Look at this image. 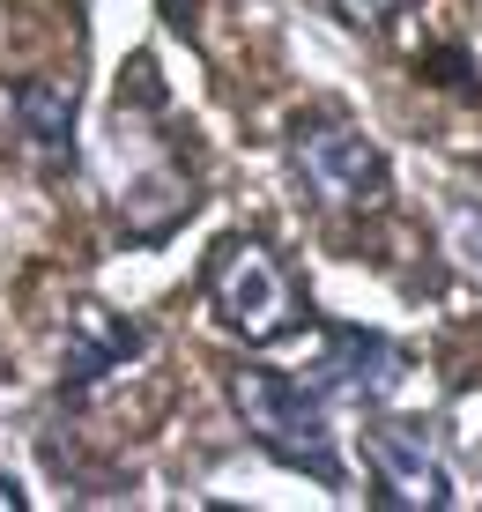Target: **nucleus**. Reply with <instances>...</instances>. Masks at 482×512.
<instances>
[{
	"label": "nucleus",
	"instance_id": "obj_10",
	"mask_svg": "<svg viewBox=\"0 0 482 512\" xmlns=\"http://www.w3.org/2000/svg\"><path fill=\"white\" fill-rule=\"evenodd\" d=\"M445 231H453V260L482 282V201H453V216H445Z\"/></svg>",
	"mask_w": 482,
	"mask_h": 512
},
{
	"label": "nucleus",
	"instance_id": "obj_4",
	"mask_svg": "<svg viewBox=\"0 0 482 512\" xmlns=\"http://www.w3.org/2000/svg\"><path fill=\"white\" fill-rule=\"evenodd\" d=\"M282 164L319 216H379L394 208V164L386 149L334 104H312L282 127Z\"/></svg>",
	"mask_w": 482,
	"mask_h": 512
},
{
	"label": "nucleus",
	"instance_id": "obj_8",
	"mask_svg": "<svg viewBox=\"0 0 482 512\" xmlns=\"http://www.w3.org/2000/svg\"><path fill=\"white\" fill-rule=\"evenodd\" d=\"M141 349H149V327H134L127 312L82 297V305L67 312V334H60V379H52V409H82V401L97 394L119 364H134Z\"/></svg>",
	"mask_w": 482,
	"mask_h": 512
},
{
	"label": "nucleus",
	"instance_id": "obj_9",
	"mask_svg": "<svg viewBox=\"0 0 482 512\" xmlns=\"http://www.w3.org/2000/svg\"><path fill=\"white\" fill-rule=\"evenodd\" d=\"M334 23L356 30V38H394V30L416 15V0H327Z\"/></svg>",
	"mask_w": 482,
	"mask_h": 512
},
{
	"label": "nucleus",
	"instance_id": "obj_2",
	"mask_svg": "<svg viewBox=\"0 0 482 512\" xmlns=\"http://www.w3.org/2000/svg\"><path fill=\"white\" fill-rule=\"evenodd\" d=\"M201 297H208V312H216V327L238 334L245 349H282V342H297V334L319 327L305 275L260 231H223L208 245L201 253Z\"/></svg>",
	"mask_w": 482,
	"mask_h": 512
},
{
	"label": "nucleus",
	"instance_id": "obj_11",
	"mask_svg": "<svg viewBox=\"0 0 482 512\" xmlns=\"http://www.w3.org/2000/svg\"><path fill=\"white\" fill-rule=\"evenodd\" d=\"M423 82H438V90L453 82V90L482 97V90H475V67H468V52H460V45H431V52H423Z\"/></svg>",
	"mask_w": 482,
	"mask_h": 512
},
{
	"label": "nucleus",
	"instance_id": "obj_3",
	"mask_svg": "<svg viewBox=\"0 0 482 512\" xmlns=\"http://www.w3.org/2000/svg\"><path fill=\"white\" fill-rule=\"evenodd\" d=\"M223 394H230V416L245 423V438H253L275 468L305 475V483L334 490V498L349 490V461H342V446H334L327 401H319V386L305 372H275V364L238 357V364H223Z\"/></svg>",
	"mask_w": 482,
	"mask_h": 512
},
{
	"label": "nucleus",
	"instance_id": "obj_1",
	"mask_svg": "<svg viewBox=\"0 0 482 512\" xmlns=\"http://www.w3.org/2000/svg\"><path fill=\"white\" fill-rule=\"evenodd\" d=\"M156 82H164V67L141 52L127 67V82H119V97H112V119H104V156H112L104 216H112L119 245H164V238L186 231L193 208H201V156H193L178 112L164 104L156 127L141 119V104H149Z\"/></svg>",
	"mask_w": 482,
	"mask_h": 512
},
{
	"label": "nucleus",
	"instance_id": "obj_12",
	"mask_svg": "<svg viewBox=\"0 0 482 512\" xmlns=\"http://www.w3.org/2000/svg\"><path fill=\"white\" fill-rule=\"evenodd\" d=\"M156 8H164V23L178 38H201V0H156Z\"/></svg>",
	"mask_w": 482,
	"mask_h": 512
},
{
	"label": "nucleus",
	"instance_id": "obj_7",
	"mask_svg": "<svg viewBox=\"0 0 482 512\" xmlns=\"http://www.w3.org/2000/svg\"><path fill=\"white\" fill-rule=\"evenodd\" d=\"M319 364H312V386L327 409H379L386 394L408 379V349L379 327H356V320H319Z\"/></svg>",
	"mask_w": 482,
	"mask_h": 512
},
{
	"label": "nucleus",
	"instance_id": "obj_6",
	"mask_svg": "<svg viewBox=\"0 0 482 512\" xmlns=\"http://www.w3.org/2000/svg\"><path fill=\"white\" fill-rule=\"evenodd\" d=\"M8 104H15V149H23L30 179L75 186L82 179V82L60 75V67H45V75H15Z\"/></svg>",
	"mask_w": 482,
	"mask_h": 512
},
{
	"label": "nucleus",
	"instance_id": "obj_5",
	"mask_svg": "<svg viewBox=\"0 0 482 512\" xmlns=\"http://www.w3.org/2000/svg\"><path fill=\"white\" fill-rule=\"evenodd\" d=\"M356 446H364L371 505H386V512H445V505H453V468H445L431 423L371 416Z\"/></svg>",
	"mask_w": 482,
	"mask_h": 512
}]
</instances>
